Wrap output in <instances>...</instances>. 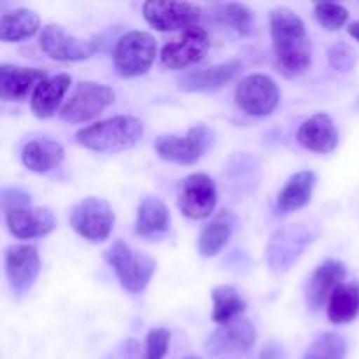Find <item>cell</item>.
<instances>
[{
	"label": "cell",
	"mask_w": 359,
	"mask_h": 359,
	"mask_svg": "<svg viewBox=\"0 0 359 359\" xmlns=\"http://www.w3.org/2000/svg\"><path fill=\"white\" fill-rule=\"evenodd\" d=\"M270 35L279 72L286 77H297L311 67V41L298 14L287 7H276L270 13Z\"/></svg>",
	"instance_id": "6da1fadb"
},
{
	"label": "cell",
	"mask_w": 359,
	"mask_h": 359,
	"mask_svg": "<svg viewBox=\"0 0 359 359\" xmlns=\"http://www.w3.org/2000/svg\"><path fill=\"white\" fill-rule=\"evenodd\" d=\"M144 135V123L135 116H114L76 133L79 146L97 153H118L135 146Z\"/></svg>",
	"instance_id": "7a4b0ae2"
},
{
	"label": "cell",
	"mask_w": 359,
	"mask_h": 359,
	"mask_svg": "<svg viewBox=\"0 0 359 359\" xmlns=\"http://www.w3.org/2000/svg\"><path fill=\"white\" fill-rule=\"evenodd\" d=\"M105 259L118 276L119 284L128 293H142L156 270V262L146 255L135 252L123 241H116L105 251Z\"/></svg>",
	"instance_id": "3957f363"
},
{
	"label": "cell",
	"mask_w": 359,
	"mask_h": 359,
	"mask_svg": "<svg viewBox=\"0 0 359 359\" xmlns=\"http://www.w3.org/2000/svg\"><path fill=\"white\" fill-rule=\"evenodd\" d=\"M156 39L147 32H128L114 49V65L121 77L144 76L156 58Z\"/></svg>",
	"instance_id": "277c9868"
},
{
	"label": "cell",
	"mask_w": 359,
	"mask_h": 359,
	"mask_svg": "<svg viewBox=\"0 0 359 359\" xmlns=\"http://www.w3.org/2000/svg\"><path fill=\"white\" fill-rule=\"evenodd\" d=\"M212 142V130L203 125H196L189 128L184 137L160 135L154 142V149L165 161L177 165H195L210 149Z\"/></svg>",
	"instance_id": "5b68a950"
},
{
	"label": "cell",
	"mask_w": 359,
	"mask_h": 359,
	"mask_svg": "<svg viewBox=\"0 0 359 359\" xmlns=\"http://www.w3.org/2000/svg\"><path fill=\"white\" fill-rule=\"evenodd\" d=\"M114 102V90L102 83L83 81L60 111V118L70 125L90 121Z\"/></svg>",
	"instance_id": "8992f818"
},
{
	"label": "cell",
	"mask_w": 359,
	"mask_h": 359,
	"mask_svg": "<svg viewBox=\"0 0 359 359\" xmlns=\"http://www.w3.org/2000/svg\"><path fill=\"white\" fill-rule=\"evenodd\" d=\"M280 100L279 86L265 74H251L238 81L235 102L249 116L263 118L272 114Z\"/></svg>",
	"instance_id": "52a82bcc"
},
{
	"label": "cell",
	"mask_w": 359,
	"mask_h": 359,
	"mask_svg": "<svg viewBox=\"0 0 359 359\" xmlns=\"http://www.w3.org/2000/svg\"><path fill=\"white\" fill-rule=\"evenodd\" d=\"M39 46L56 62H81L91 58L98 51L100 41L97 37L79 39L70 35L60 25H46L39 37Z\"/></svg>",
	"instance_id": "ba28073f"
},
{
	"label": "cell",
	"mask_w": 359,
	"mask_h": 359,
	"mask_svg": "<svg viewBox=\"0 0 359 359\" xmlns=\"http://www.w3.org/2000/svg\"><path fill=\"white\" fill-rule=\"evenodd\" d=\"M70 226L90 242H104L114 228V212L109 202L90 196L70 210Z\"/></svg>",
	"instance_id": "9c48e42d"
},
{
	"label": "cell",
	"mask_w": 359,
	"mask_h": 359,
	"mask_svg": "<svg viewBox=\"0 0 359 359\" xmlns=\"http://www.w3.org/2000/svg\"><path fill=\"white\" fill-rule=\"evenodd\" d=\"M144 18L158 32L188 30L196 27L202 18V7L189 2H163L149 0L142 6Z\"/></svg>",
	"instance_id": "30bf717a"
},
{
	"label": "cell",
	"mask_w": 359,
	"mask_h": 359,
	"mask_svg": "<svg viewBox=\"0 0 359 359\" xmlns=\"http://www.w3.org/2000/svg\"><path fill=\"white\" fill-rule=\"evenodd\" d=\"M209 34L205 28L193 27L182 32L177 39L170 41L161 49V65L167 69H186L200 60L209 51Z\"/></svg>",
	"instance_id": "8fae6325"
},
{
	"label": "cell",
	"mask_w": 359,
	"mask_h": 359,
	"mask_svg": "<svg viewBox=\"0 0 359 359\" xmlns=\"http://www.w3.org/2000/svg\"><path fill=\"white\" fill-rule=\"evenodd\" d=\"M179 209L189 219H205L217 203V189L207 174H191L179 186Z\"/></svg>",
	"instance_id": "7c38bea8"
},
{
	"label": "cell",
	"mask_w": 359,
	"mask_h": 359,
	"mask_svg": "<svg viewBox=\"0 0 359 359\" xmlns=\"http://www.w3.org/2000/svg\"><path fill=\"white\" fill-rule=\"evenodd\" d=\"M311 241V231L300 224L280 228L272 235L269 249H266L269 265L276 272H286L298 262Z\"/></svg>",
	"instance_id": "4fadbf2b"
},
{
	"label": "cell",
	"mask_w": 359,
	"mask_h": 359,
	"mask_svg": "<svg viewBox=\"0 0 359 359\" xmlns=\"http://www.w3.org/2000/svg\"><path fill=\"white\" fill-rule=\"evenodd\" d=\"M41 272V258L32 245H13L6 252V273L14 294L21 297L37 280Z\"/></svg>",
	"instance_id": "5bb4252c"
},
{
	"label": "cell",
	"mask_w": 359,
	"mask_h": 359,
	"mask_svg": "<svg viewBox=\"0 0 359 359\" xmlns=\"http://www.w3.org/2000/svg\"><path fill=\"white\" fill-rule=\"evenodd\" d=\"M256 342V328L248 319H235L228 325L219 326L207 339L205 349L210 356L221 354H241L251 349Z\"/></svg>",
	"instance_id": "9a60e30c"
},
{
	"label": "cell",
	"mask_w": 359,
	"mask_h": 359,
	"mask_svg": "<svg viewBox=\"0 0 359 359\" xmlns=\"http://www.w3.org/2000/svg\"><path fill=\"white\" fill-rule=\"evenodd\" d=\"M347 276L346 265L335 259L325 262L314 270L305 287V302L311 311L319 312L328 305L330 298L339 286H342Z\"/></svg>",
	"instance_id": "2e32d148"
},
{
	"label": "cell",
	"mask_w": 359,
	"mask_h": 359,
	"mask_svg": "<svg viewBox=\"0 0 359 359\" xmlns=\"http://www.w3.org/2000/svg\"><path fill=\"white\" fill-rule=\"evenodd\" d=\"M4 214L9 231L21 241L44 237L56 226V217L46 207H18Z\"/></svg>",
	"instance_id": "e0dca14e"
},
{
	"label": "cell",
	"mask_w": 359,
	"mask_h": 359,
	"mask_svg": "<svg viewBox=\"0 0 359 359\" xmlns=\"http://www.w3.org/2000/svg\"><path fill=\"white\" fill-rule=\"evenodd\" d=\"M244 70L241 62H226L202 70H191L177 77V88L181 91L195 93V91H216L228 86L237 79Z\"/></svg>",
	"instance_id": "ac0fdd59"
},
{
	"label": "cell",
	"mask_w": 359,
	"mask_h": 359,
	"mask_svg": "<svg viewBox=\"0 0 359 359\" xmlns=\"http://www.w3.org/2000/svg\"><path fill=\"white\" fill-rule=\"evenodd\" d=\"M46 79H48V74L42 69L2 65L0 67V95H2V100H25V98H28V95H30L32 91L37 90L39 84L44 83Z\"/></svg>",
	"instance_id": "d6986e66"
},
{
	"label": "cell",
	"mask_w": 359,
	"mask_h": 359,
	"mask_svg": "<svg viewBox=\"0 0 359 359\" xmlns=\"http://www.w3.org/2000/svg\"><path fill=\"white\" fill-rule=\"evenodd\" d=\"M297 140L305 149L326 154L339 146V130L328 114L319 112L302 123L297 132Z\"/></svg>",
	"instance_id": "ffe728a7"
},
{
	"label": "cell",
	"mask_w": 359,
	"mask_h": 359,
	"mask_svg": "<svg viewBox=\"0 0 359 359\" xmlns=\"http://www.w3.org/2000/svg\"><path fill=\"white\" fill-rule=\"evenodd\" d=\"M316 186V174L312 170H302L290 177L277 196V214H291L300 210L311 202L312 191Z\"/></svg>",
	"instance_id": "44dd1931"
},
{
	"label": "cell",
	"mask_w": 359,
	"mask_h": 359,
	"mask_svg": "<svg viewBox=\"0 0 359 359\" xmlns=\"http://www.w3.org/2000/svg\"><path fill=\"white\" fill-rule=\"evenodd\" d=\"M65 151L62 144L51 139H37L25 144L21 151V161L28 170L35 174H48L63 161Z\"/></svg>",
	"instance_id": "7402d4cb"
},
{
	"label": "cell",
	"mask_w": 359,
	"mask_h": 359,
	"mask_svg": "<svg viewBox=\"0 0 359 359\" xmlns=\"http://www.w3.org/2000/svg\"><path fill=\"white\" fill-rule=\"evenodd\" d=\"M72 79L69 74H56L48 77L44 83L37 86V90L32 95V111L37 118H49L56 112V109L62 104L63 97L69 91Z\"/></svg>",
	"instance_id": "603a6c76"
},
{
	"label": "cell",
	"mask_w": 359,
	"mask_h": 359,
	"mask_svg": "<svg viewBox=\"0 0 359 359\" xmlns=\"http://www.w3.org/2000/svg\"><path fill=\"white\" fill-rule=\"evenodd\" d=\"M170 228V210L158 196H147L137 209L135 233L140 237H154Z\"/></svg>",
	"instance_id": "cb8c5ba5"
},
{
	"label": "cell",
	"mask_w": 359,
	"mask_h": 359,
	"mask_svg": "<svg viewBox=\"0 0 359 359\" xmlns=\"http://www.w3.org/2000/svg\"><path fill=\"white\" fill-rule=\"evenodd\" d=\"M235 217L228 210H223L219 216L214 217L209 224L202 230L198 238V251L203 258L216 256L230 241L233 233Z\"/></svg>",
	"instance_id": "d4e9b609"
},
{
	"label": "cell",
	"mask_w": 359,
	"mask_h": 359,
	"mask_svg": "<svg viewBox=\"0 0 359 359\" xmlns=\"http://www.w3.org/2000/svg\"><path fill=\"white\" fill-rule=\"evenodd\" d=\"M41 28L37 13L30 9H14L2 14L0 20V39L4 42H18L32 37Z\"/></svg>",
	"instance_id": "484cf974"
},
{
	"label": "cell",
	"mask_w": 359,
	"mask_h": 359,
	"mask_svg": "<svg viewBox=\"0 0 359 359\" xmlns=\"http://www.w3.org/2000/svg\"><path fill=\"white\" fill-rule=\"evenodd\" d=\"M359 314V286L342 284L328 302V319L333 325H346Z\"/></svg>",
	"instance_id": "4316f807"
},
{
	"label": "cell",
	"mask_w": 359,
	"mask_h": 359,
	"mask_svg": "<svg viewBox=\"0 0 359 359\" xmlns=\"http://www.w3.org/2000/svg\"><path fill=\"white\" fill-rule=\"evenodd\" d=\"M212 319L219 326L235 321L245 312V300L231 286H217L212 291Z\"/></svg>",
	"instance_id": "83f0119b"
},
{
	"label": "cell",
	"mask_w": 359,
	"mask_h": 359,
	"mask_svg": "<svg viewBox=\"0 0 359 359\" xmlns=\"http://www.w3.org/2000/svg\"><path fill=\"white\" fill-rule=\"evenodd\" d=\"M210 20L214 23L233 28L238 34H249L255 25V16H252L251 9L244 4L237 2L212 6L210 7Z\"/></svg>",
	"instance_id": "f1b7e54d"
},
{
	"label": "cell",
	"mask_w": 359,
	"mask_h": 359,
	"mask_svg": "<svg viewBox=\"0 0 359 359\" xmlns=\"http://www.w3.org/2000/svg\"><path fill=\"white\" fill-rule=\"evenodd\" d=\"M346 340L337 333L328 332L312 340V344L305 351L304 359H346Z\"/></svg>",
	"instance_id": "f546056e"
},
{
	"label": "cell",
	"mask_w": 359,
	"mask_h": 359,
	"mask_svg": "<svg viewBox=\"0 0 359 359\" xmlns=\"http://www.w3.org/2000/svg\"><path fill=\"white\" fill-rule=\"evenodd\" d=\"M314 16L323 28L330 32L340 30L349 20V11L342 4L321 2L314 6Z\"/></svg>",
	"instance_id": "4dcf8cb0"
},
{
	"label": "cell",
	"mask_w": 359,
	"mask_h": 359,
	"mask_svg": "<svg viewBox=\"0 0 359 359\" xmlns=\"http://www.w3.org/2000/svg\"><path fill=\"white\" fill-rule=\"evenodd\" d=\"M328 60L332 63L333 69H337L339 72H349L354 69L358 62V53L351 48L346 42H337L330 48L328 51Z\"/></svg>",
	"instance_id": "1f68e13d"
},
{
	"label": "cell",
	"mask_w": 359,
	"mask_h": 359,
	"mask_svg": "<svg viewBox=\"0 0 359 359\" xmlns=\"http://www.w3.org/2000/svg\"><path fill=\"white\" fill-rule=\"evenodd\" d=\"M170 346V332L165 328L151 330L146 339V359H165Z\"/></svg>",
	"instance_id": "d6a6232c"
},
{
	"label": "cell",
	"mask_w": 359,
	"mask_h": 359,
	"mask_svg": "<svg viewBox=\"0 0 359 359\" xmlns=\"http://www.w3.org/2000/svg\"><path fill=\"white\" fill-rule=\"evenodd\" d=\"M30 205V195L18 188H9L2 191V209L4 212L11 209H18V207Z\"/></svg>",
	"instance_id": "836d02e7"
},
{
	"label": "cell",
	"mask_w": 359,
	"mask_h": 359,
	"mask_svg": "<svg viewBox=\"0 0 359 359\" xmlns=\"http://www.w3.org/2000/svg\"><path fill=\"white\" fill-rule=\"evenodd\" d=\"M102 359H140V346L132 339L125 340L112 351H109Z\"/></svg>",
	"instance_id": "e575fe53"
},
{
	"label": "cell",
	"mask_w": 359,
	"mask_h": 359,
	"mask_svg": "<svg viewBox=\"0 0 359 359\" xmlns=\"http://www.w3.org/2000/svg\"><path fill=\"white\" fill-rule=\"evenodd\" d=\"M280 354L283 353H280L279 349L273 351V347L270 346V347H265V351H263V354H262V359H279Z\"/></svg>",
	"instance_id": "d590c367"
},
{
	"label": "cell",
	"mask_w": 359,
	"mask_h": 359,
	"mask_svg": "<svg viewBox=\"0 0 359 359\" xmlns=\"http://www.w3.org/2000/svg\"><path fill=\"white\" fill-rule=\"evenodd\" d=\"M347 30H349L351 37H354L359 42V21H354V23H351Z\"/></svg>",
	"instance_id": "8d00e7d4"
},
{
	"label": "cell",
	"mask_w": 359,
	"mask_h": 359,
	"mask_svg": "<svg viewBox=\"0 0 359 359\" xmlns=\"http://www.w3.org/2000/svg\"><path fill=\"white\" fill-rule=\"evenodd\" d=\"M184 359H200V358H195V356H188V358H184Z\"/></svg>",
	"instance_id": "74e56055"
}]
</instances>
